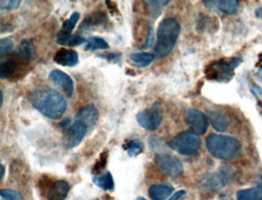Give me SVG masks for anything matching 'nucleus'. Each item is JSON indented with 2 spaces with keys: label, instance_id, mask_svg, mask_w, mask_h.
I'll use <instances>...</instances> for the list:
<instances>
[{
  "label": "nucleus",
  "instance_id": "f03ea898",
  "mask_svg": "<svg viewBox=\"0 0 262 200\" xmlns=\"http://www.w3.org/2000/svg\"><path fill=\"white\" fill-rule=\"evenodd\" d=\"M181 33V26L177 20L167 18L162 20L157 30V40L154 54L158 59L165 58L174 49Z\"/></svg>",
  "mask_w": 262,
  "mask_h": 200
},
{
  "label": "nucleus",
  "instance_id": "a19ab883",
  "mask_svg": "<svg viewBox=\"0 0 262 200\" xmlns=\"http://www.w3.org/2000/svg\"><path fill=\"white\" fill-rule=\"evenodd\" d=\"M257 78L262 83V65H260L257 72Z\"/></svg>",
  "mask_w": 262,
  "mask_h": 200
},
{
  "label": "nucleus",
  "instance_id": "c756f323",
  "mask_svg": "<svg viewBox=\"0 0 262 200\" xmlns=\"http://www.w3.org/2000/svg\"><path fill=\"white\" fill-rule=\"evenodd\" d=\"M13 48H14V43L11 38H1L0 40V59L3 60L6 55L11 53Z\"/></svg>",
  "mask_w": 262,
  "mask_h": 200
},
{
  "label": "nucleus",
  "instance_id": "7c9ffc66",
  "mask_svg": "<svg viewBox=\"0 0 262 200\" xmlns=\"http://www.w3.org/2000/svg\"><path fill=\"white\" fill-rule=\"evenodd\" d=\"M98 58L106 60L110 63H115V64L121 66L122 62V53L120 52H105V53H99L96 55Z\"/></svg>",
  "mask_w": 262,
  "mask_h": 200
},
{
  "label": "nucleus",
  "instance_id": "bb28decb",
  "mask_svg": "<svg viewBox=\"0 0 262 200\" xmlns=\"http://www.w3.org/2000/svg\"><path fill=\"white\" fill-rule=\"evenodd\" d=\"M110 49V45L104 38L101 37L93 36L90 37L87 42V45L85 47V51H91L94 52L100 49Z\"/></svg>",
  "mask_w": 262,
  "mask_h": 200
},
{
  "label": "nucleus",
  "instance_id": "b1692460",
  "mask_svg": "<svg viewBox=\"0 0 262 200\" xmlns=\"http://www.w3.org/2000/svg\"><path fill=\"white\" fill-rule=\"evenodd\" d=\"M208 117L214 130L217 132H225L228 128V121L223 114L215 111L208 112Z\"/></svg>",
  "mask_w": 262,
  "mask_h": 200
},
{
  "label": "nucleus",
  "instance_id": "a211bd4d",
  "mask_svg": "<svg viewBox=\"0 0 262 200\" xmlns=\"http://www.w3.org/2000/svg\"><path fill=\"white\" fill-rule=\"evenodd\" d=\"M16 54L23 61L30 64L35 55V46L33 40L28 38L23 40Z\"/></svg>",
  "mask_w": 262,
  "mask_h": 200
},
{
  "label": "nucleus",
  "instance_id": "58836bf2",
  "mask_svg": "<svg viewBox=\"0 0 262 200\" xmlns=\"http://www.w3.org/2000/svg\"><path fill=\"white\" fill-rule=\"evenodd\" d=\"M186 192L185 190L178 191L168 200H180L184 195H185Z\"/></svg>",
  "mask_w": 262,
  "mask_h": 200
},
{
  "label": "nucleus",
  "instance_id": "c85d7f7f",
  "mask_svg": "<svg viewBox=\"0 0 262 200\" xmlns=\"http://www.w3.org/2000/svg\"><path fill=\"white\" fill-rule=\"evenodd\" d=\"M80 18V13L78 12H74L68 19L66 20L62 23V29L60 31L66 33L72 34L73 29L76 27V24Z\"/></svg>",
  "mask_w": 262,
  "mask_h": 200
},
{
  "label": "nucleus",
  "instance_id": "4c0bfd02",
  "mask_svg": "<svg viewBox=\"0 0 262 200\" xmlns=\"http://www.w3.org/2000/svg\"><path fill=\"white\" fill-rule=\"evenodd\" d=\"M72 124H73V123H72V118H67L64 119L63 121L59 123V127L62 129V130H67L69 127L71 126Z\"/></svg>",
  "mask_w": 262,
  "mask_h": 200
},
{
  "label": "nucleus",
  "instance_id": "f704fd0d",
  "mask_svg": "<svg viewBox=\"0 0 262 200\" xmlns=\"http://www.w3.org/2000/svg\"><path fill=\"white\" fill-rule=\"evenodd\" d=\"M107 8L110 10V13L113 15H121L120 11L118 8L117 3L114 1H110V0H106L105 2Z\"/></svg>",
  "mask_w": 262,
  "mask_h": 200
},
{
  "label": "nucleus",
  "instance_id": "9b49d317",
  "mask_svg": "<svg viewBox=\"0 0 262 200\" xmlns=\"http://www.w3.org/2000/svg\"><path fill=\"white\" fill-rule=\"evenodd\" d=\"M108 17L103 11H93L85 15L79 26V32L89 33L99 28L104 27L108 23Z\"/></svg>",
  "mask_w": 262,
  "mask_h": 200
},
{
  "label": "nucleus",
  "instance_id": "1a4fd4ad",
  "mask_svg": "<svg viewBox=\"0 0 262 200\" xmlns=\"http://www.w3.org/2000/svg\"><path fill=\"white\" fill-rule=\"evenodd\" d=\"M88 132V126L82 122L76 120L67 130L63 136V144L67 149L76 148L82 143Z\"/></svg>",
  "mask_w": 262,
  "mask_h": 200
},
{
  "label": "nucleus",
  "instance_id": "72a5a7b5",
  "mask_svg": "<svg viewBox=\"0 0 262 200\" xmlns=\"http://www.w3.org/2000/svg\"><path fill=\"white\" fill-rule=\"evenodd\" d=\"M155 40V32L153 29L152 26L151 24L149 25L148 27V34H147L146 38H145V43L142 44V46L139 47V49L141 50H145V49H148L152 46L153 43Z\"/></svg>",
  "mask_w": 262,
  "mask_h": 200
},
{
  "label": "nucleus",
  "instance_id": "7ed1b4c3",
  "mask_svg": "<svg viewBox=\"0 0 262 200\" xmlns=\"http://www.w3.org/2000/svg\"><path fill=\"white\" fill-rule=\"evenodd\" d=\"M206 146L208 152L213 156L225 160L237 158L242 149L240 142L234 137L217 134L208 135Z\"/></svg>",
  "mask_w": 262,
  "mask_h": 200
},
{
  "label": "nucleus",
  "instance_id": "4be33fe9",
  "mask_svg": "<svg viewBox=\"0 0 262 200\" xmlns=\"http://www.w3.org/2000/svg\"><path fill=\"white\" fill-rule=\"evenodd\" d=\"M145 145L142 140L139 138H131L126 139L122 144V149L126 151L129 157H136L140 155L143 152Z\"/></svg>",
  "mask_w": 262,
  "mask_h": 200
},
{
  "label": "nucleus",
  "instance_id": "5701e85b",
  "mask_svg": "<svg viewBox=\"0 0 262 200\" xmlns=\"http://www.w3.org/2000/svg\"><path fill=\"white\" fill-rule=\"evenodd\" d=\"M156 58L155 54L149 53V52L133 53L129 56L132 63L138 68H145L150 66Z\"/></svg>",
  "mask_w": 262,
  "mask_h": 200
},
{
  "label": "nucleus",
  "instance_id": "e433bc0d",
  "mask_svg": "<svg viewBox=\"0 0 262 200\" xmlns=\"http://www.w3.org/2000/svg\"><path fill=\"white\" fill-rule=\"evenodd\" d=\"M251 93L254 95V98H257L258 96H261L262 95V89L258 86H254L250 89Z\"/></svg>",
  "mask_w": 262,
  "mask_h": 200
},
{
  "label": "nucleus",
  "instance_id": "393cba45",
  "mask_svg": "<svg viewBox=\"0 0 262 200\" xmlns=\"http://www.w3.org/2000/svg\"><path fill=\"white\" fill-rule=\"evenodd\" d=\"M203 187L208 189H219L224 186L225 181L223 176L219 174H208L202 180Z\"/></svg>",
  "mask_w": 262,
  "mask_h": 200
},
{
  "label": "nucleus",
  "instance_id": "ea45409f",
  "mask_svg": "<svg viewBox=\"0 0 262 200\" xmlns=\"http://www.w3.org/2000/svg\"><path fill=\"white\" fill-rule=\"evenodd\" d=\"M254 14H255V16L257 17V18L262 19V7L257 8L255 12H254Z\"/></svg>",
  "mask_w": 262,
  "mask_h": 200
},
{
  "label": "nucleus",
  "instance_id": "20e7f679",
  "mask_svg": "<svg viewBox=\"0 0 262 200\" xmlns=\"http://www.w3.org/2000/svg\"><path fill=\"white\" fill-rule=\"evenodd\" d=\"M243 63L242 55L222 58L211 62L205 69L207 79L227 83L232 79L235 69Z\"/></svg>",
  "mask_w": 262,
  "mask_h": 200
},
{
  "label": "nucleus",
  "instance_id": "4468645a",
  "mask_svg": "<svg viewBox=\"0 0 262 200\" xmlns=\"http://www.w3.org/2000/svg\"><path fill=\"white\" fill-rule=\"evenodd\" d=\"M53 61L64 67H74L79 63V54L74 49L61 48L55 53Z\"/></svg>",
  "mask_w": 262,
  "mask_h": 200
},
{
  "label": "nucleus",
  "instance_id": "473e14b6",
  "mask_svg": "<svg viewBox=\"0 0 262 200\" xmlns=\"http://www.w3.org/2000/svg\"><path fill=\"white\" fill-rule=\"evenodd\" d=\"M20 4V0H1L0 9L7 11L16 10L19 9Z\"/></svg>",
  "mask_w": 262,
  "mask_h": 200
},
{
  "label": "nucleus",
  "instance_id": "c9c22d12",
  "mask_svg": "<svg viewBox=\"0 0 262 200\" xmlns=\"http://www.w3.org/2000/svg\"><path fill=\"white\" fill-rule=\"evenodd\" d=\"M148 144L150 148L152 149H159L162 146V139L160 137L152 135L148 139Z\"/></svg>",
  "mask_w": 262,
  "mask_h": 200
},
{
  "label": "nucleus",
  "instance_id": "0eeeda50",
  "mask_svg": "<svg viewBox=\"0 0 262 200\" xmlns=\"http://www.w3.org/2000/svg\"><path fill=\"white\" fill-rule=\"evenodd\" d=\"M155 163L159 169L168 176L178 178L183 173L182 161L174 155L167 153H157L154 157Z\"/></svg>",
  "mask_w": 262,
  "mask_h": 200
},
{
  "label": "nucleus",
  "instance_id": "423d86ee",
  "mask_svg": "<svg viewBox=\"0 0 262 200\" xmlns=\"http://www.w3.org/2000/svg\"><path fill=\"white\" fill-rule=\"evenodd\" d=\"M136 120L145 130H156L163 120V107L160 102H156L149 109L139 112L136 115Z\"/></svg>",
  "mask_w": 262,
  "mask_h": 200
},
{
  "label": "nucleus",
  "instance_id": "2f4dec72",
  "mask_svg": "<svg viewBox=\"0 0 262 200\" xmlns=\"http://www.w3.org/2000/svg\"><path fill=\"white\" fill-rule=\"evenodd\" d=\"M0 195L4 200H24L19 192L12 189H1Z\"/></svg>",
  "mask_w": 262,
  "mask_h": 200
},
{
  "label": "nucleus",
  "instance_id": "f8f14e48",
  "mask_svg": "<svg viewBox=\"0 0 262 200\" xmlns=\"http://www.w3.org/2000/svg\"><path fill=\"white\" fill-rule=\"evenodd\" d=\"M49 79L59 88L68 98L74 92V81L72 77L60 69H53L49 74Z\"/></svg>",
  "mask_w": 262,
  "mask_h": 200
},
{
  "label": "nucleus",
  "instance_id": "6e6552de",
  "mask_svg": "<svg viewBox=\"0 0 262 200\" xmlns=\"http://www.w3.org/2000/svg\"><path fill=\"white\" fill-rule=\"evenodd\" d=\"M28 66V63L23 61L16 54H14L13 58L2 62L0 64V78L11 81L14 78L19 79V74L21 75L25 67Z\"/></svg>",
  "mask_w": 262,
  "mask_h": 200
},
{
  "label": "nucleus",
  "instance_id": "ddd939ff",
  "mask_svg": "<svg viewBox=\"0 0 262 200\" xmlns=\"http://www.w3.org/2000/svg\"><path fill=\"white\" fill-rule=\"evenodd\" d=\"M205 7L213 12H222L227 15H234L238 10L239 2L236 0L203 1Z\"/></svg>",
  "mask_w": 262,
  "mask_h": 200
},
{
  "label": "nucleus",
  "instance_id": "aec40b11",
  "mask_svg": "<svg viewBox=\"0 0 262 200\" xmlns=\"http://www.w3.org/2000/svg\"><path fill=\"white\" fill-rule=\"evenodd\" d=\"M174 189L168 185H153L148 189V195L152 200H165L172 193Z\"/></svg>",
  "mask_w": 262,
  "mask_h": 200
},
{
  "label": "nucleus",
  "instance_id": "6ab92c4d",
  "mask_svg": "<svg viewBox=\"0 0 262 200\" xmlns=\"http://www.w3.org/2000/svg\"><path fill=\"white\" fill-rule=\"evenodd\" d=\"M256 187L242 189L237 193V200H262V175L258 177Z\"/></svg>",
  "mask_w": 262,
  "mask_h": 200
},
{
  "label": "nucleus",
  "instance_id": "f257e3e1",
  "mask_svg": "<svg viewBox=\"0 0 262 200\" xmlns=\"http://www.w3.org/2000/svg\"><path fill=\"white\" fill-rule=\"evenodd\" d=\"M29 100L35 109L50 119H59L67 112V100L59 92L49 86L36 89Z\"/></svg>",
  "mask_w": 262,
  "mask_h": 200
},
{
  "label": "nucleus",
  "instance_id": "c03bdc74",
  "mask_svg": "<svg viewBox=\"0 0 262 200\" xmlns=\"http://www.w3.org/2000/svg\"><path fill=\"white\" fill-rule=\"evenodd\" d=\"M136 200H146V199H145V198H142V197H140V198H138L137 199H136Z\"/></svg>",
  "mask_w": 262,
  "mask_h": 200
},
{
  "label": "nucleus",
  "instance_id": "79ce46f5",
  "mask_svg": "<svg viewBox=\"0 0 262 200\" xmlns=\"http://www.w3.org/2000/svg\"><path fill=\"white\" fill-rule=\"evenodd\" d=\"M5 167H4V165L1 164V175H0V179L3 180L4 178V175H5Z\"/></svg>",
  "mask_w": 262,
  "mask_h": 200
},
{
  "label": "nucleus",
  "instance_id": "412c9836",
  "mask_svg": "<svg viewBox=\"0 0 262 200\" xmlns=\"http://www.w3.org/2000/svg\"><path fill=\"white\" fill-rule=\"evenodd\" d=\"M93 182L96 186L105 191H113L115 187L114 179L110 172H105L93 177Z\"/></svg>",
  "mask_w": 262,
  "mask_h": 200
},
{
  "label": "nucleus",
  "instance_id": "9d476101",
  "mask_svg": "<svg viewBox=\"0 0 262 200\" xmlns=\"http://www.w3.org/2000/svg\"><path fill=\"white\" fill-rule=\"evenodd\" d=\"M186 124L196 135H204L208 129V118L206 115L196 109H188L184 113Z\"/></svg>",
  "mask_w": 262,
  "mask_h": 200
},
{
  "label": "nucleus",
  "instance_id": "37998d69",
  "mask_svg": "<svg viewBox=\"0 0 262 200\" xmlns=\"http://www.w3.org/2000/svg\"><path fill=\"white\" fill-rule=\"evenodd\" d=\"M0 93H1V96H0V98H1V102H0V107H3V105H4V92H3V90H0Z\"/></svg>",
  "mask_w": 262,
  "mask_h": 200
},
{
  "label": "nucleus",
  "instance_id": "a878e982",
  "mask_svg": "<svg viewBox=\"0 0 262 200\" xmlns=\"http://www.w3.org/2000/svg\"><path fill=\"white\" fill-rule=\"evenodd\" d=\"M145 9L153 18H157L161 15L162 9L170 3V1H144Z\"/></svg>",
  "mask_w": 262,
  "mask_h": 200
},
{
  "label": "nucleus",
  "instance_id": "dca6fc26",
  "mask_svg": "<svg viewBox=\"0 0 262 200\" xmlns=\"http://www.w3.org/2000/svg\"><path fill=\"white\" fill-rule=\"evenodd\" d=\"M70 186L65 180L53 183L47 194V200H65L70 192Z\"/></svg>",
  "mask_w": 262,
  "mask_h": 200
},
{
  "label": "nucleus",
  "instance_id": "2eb2a0df",
  "mask_svg": "<svg viewBox=\"0 0 262 200\" xmlns=\"http://www.w3.org/2000/svg\"><path fill=\"white\" fill-rule=\"evenodd\" d=\"M99 117V112L97 107L94 104H89L79 109L75 118L85 123L88 128H92L96 126Z\"/></svg>",
  "mask_w": 262,
  "mask_h": 200
},
{
  "label": "nucleus",
  "instance_id": "f3484780",
  "mask_svg": "<svg viewBox=\"0 0 262 200\" xmlns=\"http://www.w3.org/2000/svg\"><path fill=\"white\" fill-rule=\"evenodd\" d=\"M87 42L88 39L78 34L73 35L59 31L56 35V43L59 46L76 47L82 46L84 43H87Z\"/></svg>",
  "mask_w": 262,
  "mask_h": 200
},
{
  "label": "nucleus",
  "instance_id": "cd10ccee",
  "mask_svg": "<svg viewBox=\"0 0 262 200\" xmlns=\"http://www.w3.org/2000/svg\"><path fill=\"white\" fill-rule=\"evenodd\" d=\"M108 155H110V153H108V151L107 149L101 152L99 158L96 160L93 169H92V172L95 175H99V174L102 173V171L106 167L107 163H108Z\"/></svg>",
  "mask_w": 262,
  "mask_h": 200
},
{
  "label": "nucleus",
  "instance_id": "39448f33",
  "mask_svg": "<svg viewBox=\"0 0 262 200\" xmlns=\"http://www.w3.org/2000/svg\"><path fill=\"white\" fill-rule=\"evenodd\" d=\"M168 146L180 155L189 156L198 153L201 148V140L192 131H183L174 136L168 143Z\"/></svg>",
  "mask_w": 262,
  "mask_h": 200
}]
</instances>
